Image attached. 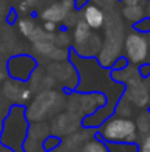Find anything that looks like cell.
I'll use <instances>...</instances> for the list:
<instances>
[{"label":"cell","mask_w":150,"mask_h":152,"mask_svg":"<svg viewBox=\"0 0 150 152\" xmlns=\"http://www.w3.org/2000/svg\"><path fill=\"white\" fill-rule=\"evenodd\" d=\"M94 136L104 143H137L138 133L134 120L112 115L100 127L96 129Z\"/></svg>","instance_id":"cell-3"},{"label":"cell","mask_w":150,"mask_h":152,"mask_svg":"<svg viewBox=\"0 0 150 152\" xmlns=\"http://www.w3.org/2000/svg\"><path fill=\"white\" fill-rule=\"evenodd\" d=\"M24 1H27V3H28V4L31 6V7H34V6H36V4L38 3V0H24Z\"/></svg>","instance_id":"cell-34"},{"label":"cell","mask_w":150,"mask_h":152,"mask_svg":"<svg viewBox=\"0 0 150 152\" xmlns=\"http://www.w3.org/2000/svg\"><path fill=\"white\" fill-rule=\"evenodd\" d=\"M60 93L54 90H43L37 98L31 102V105L25 109V117L28 121H43L51 112H56L62 103H59Z\"/></svg>","instance_id":"cell-5"},{"label":"cell","mask_w":150,"mask_h":152,"mask_svg":"<svg viewBox=\"0 0 150 152\" xmlns=\"http://www.w3.org/2000/svg\"><path fill=\"white\" fill-rule=\"evenodd\" d=\"M53 43H54V46H57V48H65V49H68L69 45L72 43V39H71L69 33L63 28V30H59L57 34H54Z\"/></svg>","instance_id":"cell-21"},{"label":"cell","mask_w":150,"mask_h":152,"mask_svg":"<svg viewBox=\"0 0 150 152\" xmlns=\"http://www.w3.org/2000/svg\"><path fill=\"white\" fill-rule=\"evenodd\" d=\"M88 1H90V0H74V9H75V10L84 9V7L88 4Z\"/></svg>","instance_id":"cell-32"},{"label":"cell","mask_w":150,"mask_h":152,"mask_svg":"<svg viewBox=\"0 0 150 152\" xmlns=\"http://www.w3.org/2000/svg\"><path fill=\"white\" fill-rule=\"evenodd\" d=\"M130 64H128V61L125 59V56H119L116 61H115V64L112 65V68H110V71H119V69H124L125 66H128Z\"/></svg>","instance_id":"cell-27"},{"label":"cell","mask_w":150,"mask_h":152,"mask_svg":"<svg viewBox=\"0 0 150 152\" xmlns=\"http://www.w3.org/2000/svg\"><path fill=\"white\" fill-rule=\"evenodd\" d=\"M149 112H150V108H149Z\"/></svg>","instance_id":"cell-36"},{"label":"cell","mask_w":150,"mask_h":152,"mask_svg":"<svg viewBox=\"0 0 150 152\" xmlns=\"http://www.w3.org/2000/svg\"><path fill=\"white\" fill-rule=\"evenodd\" d=\"M62 143V139L54 136V134H49L41 140V149L43 152H54Z\"/></svg>","instance_id":"cell-19"},{"label":"cell","mask_w":150,"mask_h":152,"mask_svg":"<svg viewBox=\"0 0 150 152\" xmlns=\"http://www.w3.org/2000/svg\"><path fill=\"white\" fill-rule=\"evenodd\" d=\"M124 6H146L149 0H121Z\"/></svg>","instance_id":"cell-31"},{"label":"cell","mask_w":150,"mask_h":152,"mask_svg":"<svg viewBox=\"0 0 150 152\" xmlns=\"http://www.w3.org/2000/svg\"><path fill=\"white\" fill-rule=\"evenodd\" d=\"M121 15L125 21L134 25L138 21H141L147 13H146V6H124L121 10Z\"/></svg>","instance_id":"cell-14"},{"label":"cell","mask_w":150,"mask_h":152,"mask_svg":"<svg viewBox=\"0 0 150 152\" xmlns=\"http://www.w3.org/2000/svg\"><path fill=\"white\" fill-rule=\"evenodd\" d=\"M137 69H138V75H140L143 80L150 77V64L149 62H144V64L138 65V66H137Z\"/></svg>","instance_id":"cell-28"},{"label":"cell","mask_w":150,"mask_h":152,"mask_svg":"<svg viewBox=\"0 0 150 152\" xmlns=\"http://www.w3.org/2000/svg\"><path fill=\"white\" fill-rule=\"evenodd\" d=\"M112 15L106 16L104 21V40L101 42V48L97 55V64L104 69H110L115 61L122 56V45H124V25L121 18L110 12Z\"/></svg>","instance_id":"cell-2"},{"label":"cell","mask_w":150,"mask_h":152,"mask_svg":"<svg viewBox=\"0 0 150 152\" xmlns=\"http://www.w3.org/2000/svg\"><path fill=\"white\" fill-rule=\"evenodd\" d=\"M6 74H7V72H6L4 69H0V81H3V80H4V77H6Z\"/></svg>","instance_id":"cell-35"},{"label":"cell","mask_w":150,"mask_h":152,"mask_svg":"<svg viewBox=\"0 0 150 152\" xmlns=\"http://www.w3.org/2000/svg\"><path fill=\"white\" fill-rule=\"evenodd\" d=\"M133 28H134V31H138L141 34H146V36L150 34V16L146 15L141 21H138L137 24H134Z\"/></svg>","instance_id":"cell-25"},{"label":"cell","mask_w":150,"mask_h":152,"mask_svg":"<svg viewBox=\"0 0 150 152\" xmlns=\"http://www.w3.org/2000/svg\"><path fill=\"white\" fill-rule=\"evenodd\" d=\"M0 95H3L4 99L12 102L13 105H22L24 102L31 99L33 90L30 89V86H27V83L9 78L3 83V89Z\"/></svg>","instance_id":"cell-10"},{"label":"cell","mask_w":150,"mask_h":152,"mask_svg":"<svg viewBox=\"0 0 150 152\" xmlns=\"http://www.w3.org/2000/svg\"><path fill=\"white\" fill-rule=\"evenodd\" d=\"M16 25H18L19 33H21L24 37H27V39L31 37L33 31H34L36 27H37V24H36L34 19H31V18H19V19L16 21Z\"/></svg>","instance_id":"cell-18"},{"label":"cell","mask_w":150,"mask_h":152,"mask_svg":"<svg viewBox=\"0 0 150 152\" xmlns=\"http://www.w3.org/2000/svg\"><path fill=\"white\" fill-rule=\"evenodd\" d=\"M93 30L83 21L80 19L75 25H74V34H72V48L83 45L90 36H91Z\"/></svg>","instance_id":"cell-13"},{"label":"cell","mask_w":150,"mask_h":152,"mask_svg":"<svg viewBox=\"0 0 150 152\" xmlns=\"http://www.w3.org/2000/svg\"><path fill=\"white\" fill-rule=\"evenodd\" d=\"M69 53H71V49L54 46V49L49 55V59L53 62H66V61H69Z\"/></svg>","instance_id":"cell-23"},{"label":"cell","mask_w":150,"mask_h":152,"mask_svg":"<svg viewBox=\"0 0 150 152\" xmlns=\"http://www.w3.org/2000/svg\"><path fill=\"white\" fill-rule=\"evenodd\" d=\"M0 152H15L13 149H10V148H6V146H3L1 143H0Z\"/></svg>","instance_id":"cell-33"},{"label":"cell","mask_w":150,"mask_h":152,"mask_svg":"<svg viewBox=\"0 0 150 152\" xmlns=\"http://www.w3.org/2000/svg\"><path fill=\"white\" fill-rule=\"evenodd\" d=\"M124 56L131 65H141L147 61L150 52L149 39L146 34H141L138 31H131L125 34L124 37V45H122Z\"/></svg>","instance_id":"cell-6"},{"label":"cell","mask_w":150,"mask_h":152,"mask_svg":"<svg viewBox=\"0 0 150 152\" xmlns=\"http://www.w3.org/2000/svg\"><path fill=\"white\" fill-rule=\"evenodd\" d=\"M124 98L130 102L133 106L136 108H146L150 103V90L147 87V83H144V80L137 75L134 78H131L130 81H127L124 84Z\"/></svg>","instance_id":"cell-8"},{"label":"cell","mask_w":150,"mask_h":152,"mask_svg":"<svg viewBox=\"0 0 150 152\" xmlns=\"http://www.w3.org/2000/svg\"><path fill=\"white\" fill-rule=\"evenodd\" d=\"M0 96H1V95H0Z\"/></svg>","instance_id":"cell-37"},{"label":"cell","mask_w":150,"mask_h":152,"mask_svg":"<svg viewBox=\"0 0 150 152\" xmlns=\"http://www.w3.org/2000/svg\"><path fill=\"white\" fill-rule=\"evenodd\" d=\"M41 27H43V30L46 31V33H49V34H54L56 33V30H57V24H54V22H43L41 24Z\"/></svg>","instance_id":"cell-30"},{"label":"cell","mask_w":150,"mask_h":152,"mask_svg":"<svg viewBox=\"0 0 150 152\" xmlns=\"http://www.w3.org/2000/svg\"><path fill=\"white\" fill-rule=\"evenodd\" d=\"M31 9H33V7H31L27 1H24V0L19 1V4L16 6V12H18V13H22V15H27Z\"/></svg>","instance_id":"cell-29"},{"label":"cell","mask_w":150,"mask_h":152,"mask_svg":"<svg viewBox=\"0 0 150 152\" xmlns=\"http://www.w3.org/2000/svg\"><path fill=\"white\" fill-rule=\"evenodd\" d=\"M33 46H34V53L40 58H49L51 50L54 49L53 42H38V43H33Z\"/></svg>","instance_id":"cell-20"},{"label":"cell","mask_w":150,"mask_h":152,"mask_svg":"<svg viewBox=\"0 0 150 152\" xmlns=\"http://www.w3.org/2000/svg\"><path fill=\"white\" fill-rule=\"evenodd\" d=\"M81 126V120L68 112V114H60L57 117H54L53 120V124H51V133L57 137L60 136H65V134H71L72 132L77 130V127Z\"/></svg>","instance_id":"cell-11"},{"label":"cell","mask_w":150,"mask_h":152,"mask_svg":"<svg viewBox=\"0 0 150 152\" xmlns=\"http://www.w3.org/2000/svg\"><path fill=\"white\" fill-rule=\"evenodd\" d=\"M81 152H109V149H107V145L103 140H100L96 136H93L91 139H88L83 145Z\"/></svg>","instance_id":"cell-17"},{"label":"cell","mask_w":150,"mask_h":152,"mask_svg":"<svg viewBox=\"0 0 150 152\" xmlns=\"http://www.w3.org/2000/svg\"><path fill=\"white\" fill-rule=\"evenodd\" d=\"M37 58L31 56V55H16V56H12L9 61H7V65H6V72L10 78L13 80H18V81H22V83H27L31 77V74L37 69Z\"/></svg>","instance_id":"cell-7"},{"label":"cell","mask_w":150,"mask_h":152,"mask_svg":"<svg viewBox=\"0 0 150 152\" xmlns=\"http://www.w3.org/2000/svg\"><path fill=\"white\" fill-rule=\"evenodd\" d=\"M136 123V127H137V133H138V137H144L150 134V112L149 109L143 111L138 117H137V121Z\"/></svg>","instance_id":"cell-15"},{"label":"cell","mask_w":150,"mask_h":152,"mask_svg":"<svg viewBox=\"0 0 150 152\" xmlns=\"http://www.w3.org/2000/svg\"><path fill=\"white\" fill-rule=\"evenodd\" d=\"M81 19L91 28V30H100L104 25L106 21V13L104 10L99 7L94 3H88L83 10H81Z\"/></svg>","instance_id":"cell-12"},{"label":"cell","mask_w":150,"mask_h":152,"mask_svg":"<svg viewBox=\"0 0 150 152\" xmlns=\"http://www.w3.org/2000/svg\"><path fill=\"white\" fill-rule=\"evenodd\" d=\"M30 40L33 43H38V42H53L54 40V34H49L43 30V27H36V30L33 31Z\"/></svg>","instance_id":"cell-22"},{"label":"cell","mask_w":150,"mask_h":152,"mask_svg":"<svg viewBox=\"0 0 150 152\" xmlns=\"http://www.w3.org/2000/svg\"><path fill=\"white\" fill-rule=\"evenodd\" d=\"M74 9V0H56L50 3L49 6L43 7L40 10V18L43 22H54V24H63L65 18L69 12Z\"/></svg>","instance_id":"cell-9"},{"label":"cell","mask_w":150,"mask_h":152,"mask_svg":"<svg viewBox=\"0 0 150 152\" xmlns=\"http://www.w3.org/2000/svg\"><path fill=\"white\" fill-rule=\"evenodd\" d=\"M109 152H138L137 143H106Z\"/></svg>","instance_id":"cell-24"},{"label":"cell","mask_w":150,"mask_h":152,"mask_svg":"<svg viewBox=\"0 0 150 152\" xmlns=\"http://www.w3.org/2000/svg\"><path fill=\"white\" fill-rule=\"evenodd\" d=\"M106 103V96L97 92H72L68 95V109L71 114L77 115L81 121L83 118L91 115Z\"/></svg>","instance_id":"cell-4"},{"label":"cell","mask_w":150,"mask_h":152,"mask_svg":"<svg viewBox=\"0 0 150 152\" xmlns=\"http://www.w3.org/2000/svg\"><path fill=\"white\" fill-rule=\"evenodd\" d=\"M138 146V152H150V134L141 137L140 142H137Z\"/></svg>","instance_id":"cell-26"},{"label":"cell","mask_w":150,"mask_h":152,"mask_svg":"<svg viewBox=\"0 0 150 152\" xmlns=\"http://www.w3.org/2000/svg\"><path fill=\"white\" fill-rule=\"evenodd\" d=\"M28 130L30 121L25 117V108L22 105H12L1 124L0 143L6 148L13 149L15 152L24 151Z\"/></svg>","instance_id":"cell-1"},{"label":"cell","mask_w":150,"mask_h":152,"mask_svg":"<svg viewBox=\"0 0 150 152\" xmlns=\"http://www.w3.org/2000/svg\"><path fill=\"white\" fill-rule=\"evenodd\" d=\"M133 105L127 101L124 96L119 98V101L116 102L115 105V111H113V115L116 117H122V118H131L133 115Z\"/></svg>","instance_id":"cell-16"}]
</instances>
